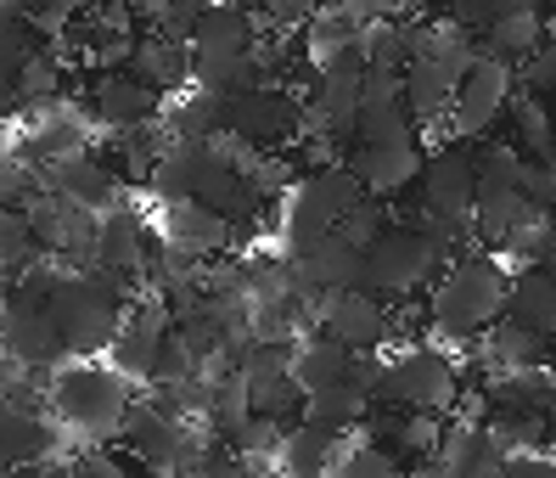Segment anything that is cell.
I'll list each match as a JSON object with an SVG mask.
<instances>
[{
    "mask_svg": "<svg viewBox=\"0 0 556 478\" xmlns=\"http://www.w3.org/2000/svg\"><path fill=\"white\" fill-rule=\"evenodd\" d=\"M46 304H51V322H56V338L68 349V361H96L124 332L136 287H124L118 276L96 271V265H74V271H62Z\"/></svg>",
    "mask_w": 556,
    "mask_h": 478,
    "instance_id": "1",
    "label": "cell"
},
{
    "mask_svg": "<svg viewBox=\"0 0 556 478\" xmlns=\"http://www.w3.org/2000/svg\"><path fill=\"white\" fill-rule=\"evenodd\" d=\"M472 209H478V152L462 141H444L439 152H428L421 180L410 191V209L400 219L405 226H421L433 242H444L462 260L467 237H472Z\"/></svg>",
    "mask_w": 556,
    "mask_h": 478,
    "instance_id": "2",
    "label": "cell"
},
{
    "mask_svg": "<svg viewBox=\"0 0 556 478\" xmlns=\"http://www.w3.org/2000/svg\"><path fill=\"white\" fill-rule=\"evenodd\" d=\"M506 281L511 271L495 253H462L428 293V327L444 343H472L489 338L506 315Z\"/></svg>",
    "mask_w": 556,
    "mask_h": 478,
    "instance_id": "3",
    "label": "cell"
},
{
    "mask_svg": "<svg viewBox=\"0 0 556 478\" xmlns=\"http://www.w3.org/2000/svg\"><path fill=\"white\" fill-rule=\"evenodd\" d=\"M450 265H455V253H450L444 242H433L421 226L388 219L382 237L359 253V293H371V299H382V304L433 293V281H439Z\"/></svg>",
    "mask_w": 556,
    "mask_h": 478,
    "instance_id": "4",
    "label": "cell"
},
{
    "mask_svg": "<svg viewBox=\"0 0 556 478\" xmlns=\"http://www.w3.org/2000/svg\"><path fill=\"white\" fill-rule=\"evenodd\" d=\"M46 405H51V417L68 428L74 439H85V444H96V451H102L108 439H118L129 405H136V389H129L113 366L74 361V366H62V372L51 377Z\"/></svg>",
    "mask_w": 556,
    "mask_h": 478,
    "instance_id": "5",
    "label": "cell"
},
{
    "mask_svg": "<svg viewBox=\"0 0 556 478\" xmlns=\"http://www.w3.org/2000/svg\"><path fill=\"white\" fill-rule=\"evenodd\" d=\"M366 203L359 180L343 169V164H326V169H309L299 186L287 191L281 203V242H287V260H304L309 248L332 242L343 231V219Z\"/></svg>",
    "mask_w": 556,
    "mask_h": 478,
    "instance_id": "6",
    "label": "cell"
},
{
    "mask_svg": "<svg viewBox=\"0 0 556 478\" xmlns=\"http://www.w3.org/2000/svg\"><path fill=\"white\" fill-rule=\"evenodd\" d=\"M371 400L388 405L394 417H444L462 400V372H455V361L444 349L416 343V349H400V355L377 361Z\"/></svg>",
    "mask_w": 556,
    "mask_h": 478,
    "instance_id": "7",
    "label": "cell"
},
{
    "mask_svg": "<svg viewBox=\"0 0 556 478\" xmlns=\"http://www.w3.org/2000/svg\"><path fill=\"white\" fill-rule=\"evenodd\" d=\"M219 141H231L237 152L265 158L270 164L276 152H287L292 141H304V96L281 90V85L231 96V102H219Z\"/></svg>",
    "mask_w": 556,
    "mask_h": 478,
    "instance_id": "8",
    "label": "cell"
},
{
    "mask_svg": "<svg viewBox=\"0 0 556 478\" xmlns=\"http://www.w3.org/2000/svg\"><path fill=\"white\" fill-rule=\"evenodd\" d=\"M0 355L17 361V372L28 377H56L68 366V349L56 338V322H51V304L46 293H28V287H7L0 299Z\"/></svg>",
    "mask_w": 556,
    "mask_h": 478,
    "instance_id": "9",
    "label": "cell"
},
{
    "mask_svg": "<svg viewBox=\"0 0 556 478\" xmlns=\"http://www.w3.org/2000/svg\"><path fill=\"white\" fill-rule=\"evenodd\" d=\"M511 102H517V68H506L495 56H478L472 74L462 79V90H455V102H450V118H444L450 141H462V147L495 141V124H506Z\"/></svg>",
    "mask_w": 556,
    "mask_h": 478,
    "instance_id": "10",
    "label": "cell"
},
{
    "mask_svg": "<svg viewBox=\"0 0 556 478\" xmlns=\"http://www.w3.org/2000/svg\"><path fill=\"white\" fill-rule=\"evenodd\" d=\"M79 113L96 130H113V136H136V130H152L169 108V96H157L147 79H136L129 68H113V74H85L79 79Z\"/></svg>",
    "mask_w": 556,
    "mask_h": 478,
    "instance_id": "11",
    "label": "cell"
},
{
    "mask_svg": "<svg viewBox=\"0 0 556 478\" xmlns=\"http://www.w3.org/2000/svg\"><path fill=\"white\" fill-rule=\"evenodd\" d=\"M421 164H428V152H421V136H400V141H349L343 147V169L359 180L371 203H400L416 191L421 180Z\"/></svg>",
    "mask_w": 556,
    "mask_h": 478,
    "instance_id": "12",
    "label": "cell"
},
{
    "mask_svg": "<svg viewBox=\"0 0 556 478\" xmlns=\"http://www.w3.org/2000/svg\"><path fill=\"white\" fill-rule=\"evenodd\" d=\"M157 260H163V248L152 242L147 219H141L136 209H124V203H118L113 214H102V226H96V242H90V253H85V265L118 276L124 287L147 281Z\"/></svg>",
    "mask_w": 556,
    "mask_h": 478,
    "instance_id": "13",
    "label": "cell"
},
{
    "mask_svg": "<svg viewBox=\"0 0 556 478\" xmlns=\"http://www.w3.org/2000/svg\"><path fill=\"white\" fill-rule=\"evenodd\" d=\"M315 332L332 338L338 349H349V355H382V343L394 338V310L354 287V293H338L320 304Z\"/></svg>",
    "mask_w": 556,
    "mask_h": 478,
    "instance_id": "14",
    "label": "cell"
},
{
    "mask_svg": "<svg viewBox=\"0 0 556 478\" xmlns=\"http://www.w3.org/2000/svg\"><path fill=\"white\" fill-rule=\"evenodd\" d=\"M506 444L489 433V423H450L444 444L433 462L421 467V478H501L506 473Z\"/></svg>",
    "mask_w": 556,
    "mask_h": 478,
    "instance_id": "15",
    "label": "cell"
},
{
    "mask_svg": "<svg viewBox=\"0 0 556 478\" xmlns=\"http://www.w3.org/2000/svg\"><path fill=\"white\" fill-rule=\"evenodd\" d=\"M157 237H163L169 253H180V260L208 265L214 253H225L237 242V226H231V219H219L214 209H203V203H163Z\"/></svg>",
    "mask_w": 556,
    "mask_h": 478,
    "instance_id": "16",
    "label": "cell"
},
{
    "mask_svg": "<svg viewBox=\"0 0 556 478\" xmlns=\"http://www.w3.org/2000/svg\"><path fill=\"white\" fill-rule=\"evenodd\" d=\"M40 180L56 191V198H68L74 209H85V214H96V219L118 209V175H113V164H108V158L96 152V147H90V152H74V158H62V164L46 169Z\"/></svg>",
    "mask_w": 556,
    "mask_h": 478,
    "instance_id": "17",
    "label": "cell"
},
{
    "mask_svg": "<svg viewBox=\"0 0 556 478\" xmlns=\"http://www.w3.org/2000/svg\"><path fill=\"white\" fill-rule=\"evenodd\" d=\"M56 451V423L46 411H23L0 394V478L28 473V467H46Z\"/></svg>",
    "mask_w": 556,
    "mask_h": 478,
    "instance_id": "18",
    "label": "cell"
},
{
    "mask_svg": "<svg viewBox=\"0 0 556 478\" xmlns=\"http://www.w3.org/2000/svg\"><path fill=\"white\" fill-rule=\"evenodd\" d=\"M506 327L529 332L540 343H556V276L545 265H517L506 281Z\"/></svg>",
    "mask_w": 556,
    "mask_h": 478,
    "instance_id": "19",
    "label": "cell"
},
{
    "mask_svg": "<svg viewBox=\"0 0 556 478\" xmlns=\"http://www.w3.org/2000/svg\"><path fill=\"white\" fill-rule=\"evenodd\" d=\"M258 46V12L242 7H203L198 28H191V62H237L253 56Z\"/></svg>",
    "mask_w": 556,
    "mask_h": 478,
    "instance_id": "20",
    "label": "cell"
},
{
    "mask_svg": "<svg viewBox=\"0 0 556 478\" xmlns=\"http://www.w3.org/2000/svg\"><path fill=\"white\" fill-rule=\"evenodd\" d=\"M540 40H545V12L529 7V0H501L495 23L478 35V56H495L506 68H522V62L540 51Z\"/></svg>",
    "mask_w": 556,
    "mask_h": 478,
    "instance_id": "21",
    "label": "cell"
},
{
    "mask_svg": "<svg viewBox=\"0 0 556 478\" xmlns=\"http://www.w3.org/2000/svg\"><path fill=\"white\" fill-rule=\"evenodd\" d=\"M129 74L147 79L157 96H169V90L191 85V46L163 40V35H152V28H141V35H136V51H129Z\"/></svg>",
    "mask_w": 556,
    "mask_h": 478,
    "instance_id": "22",
    "label": "cell"
},
{
    "mask_svg": "<svg viewBox=\"0 0 556 478\" xmlns=\"http://www.w3.org/2000/svg\"><path fill=\"white\" fill-rule=\"evenodd\" d=\"M506 124H511L506 147L522 158V164H556V113H551V102H540V96H529V90H517Z\"/></svg>",
    "mask_w": 556,
    "mask_h": 478,
    "instance_id": "23",
    "label": "cell"
},
{
    "mask_svg": "<svg viewBox=\"0 0 556 478\" xmlns=\"http://www.w3.org/2000/svg\"><path fill=\"white\" fill-rule=\"evenodd\" d=\"M343 456V433H326L315 423H292L281 433V473L287 478H332Z\"/></svg>",
    "mask_w": 556,
    "mask_h": 478,
    "instance_id": "24",
    "label": "cell"
},
{
    "mask_svg": "<svg viewBox=\"0 0 556 478\" xmlns=\"http://www.w3.org/2000/svg\"><path fill=\"white\" fill-rule=\"evenodd\" d=\"M354 366H359V355H349V349H338L332 338H320V332H315L309 343L292 349V382L304 389V400L320 394V389H338V382H349Z\"/></svg>",
    "mask_w": 556,
    "mask_h": 478,
    "instance_id": "25",
    "label": "cell"
},
{
    "mask_svg": "<svg viewBox=\"0 0 556 478\" xmlns=\"http://www.w3.org/2000/svg\"><path fill=\"white\" fill-rule=\"evenodd\" d=\"M68 90H79V85L68 79V62H62L56 46H46L40 56H28L23 68H17V102L35 108V113L62 108V96H68Z\"/></svg>",
    "mask_w": 556,
    "mask_h": 478,
    "instance_id": "26",
    "label": "cell"
},
{
    "mask_svg": "<svg viewBox=\"0 0 556 478\" xmlns=\"http://www.w3.org/2000/svg\"><path fill=\"white\" fill-rule=\"evenodd\" d=\"M371 439L377 444H388L400 462H416V467H428L433 462V451L444 444V417H394L388 411V423L382 428H371Z\"/></svg>",
    "mask_w": 556,
    "mask_h": 478,
    "instance_id": "27",
    "label": "cell"
},
{
    "mask_svg": "<svg viewBox=\"0 0 556 478\" xmlns=\"http://www.w3.org/2000/svg\"><path fill=\"white\" fill-rule=\"evenodd\" d=\"M332 478H416V467L400 462L394 451H388V444H377V439L366 433V439L343 444V456H338Z\"/></svg>",
    "mask_w": 556,
    "mask_h": 478,
    "instance_id": "28",
    "label": "cell"
},
{
    "mask_svg": "<svg viewBox=\"0 0 556 478\" xmlns=\"http://www.w3.org/2000/svg\"><path fill=\"white\" fill-rule=\"evenodd\" d=\"M483 349H489V361H495L501 372H545V361H551V343L517 332V327H506V322L483 338Z\"/></svg>",
    "mask_w": 556,
    "mask_h": 478,
    "instance_id": "29",
    "label": "cell"
},
{
    "mask_svg": "<svg viewBox=\"0 0 556 478\" xmlns=\"http://www.w3.org/2000/svg\"><path fill=\"white\" fill-rule=\"evenodd\" d=\"M35 260H40V242H35V231H28V214L0 209V281L12 287Z\"/></svg>",
    "mask_w": 556,
    "mask_h": 478,
    "instance_id": "30",
    "label": "cell"
},
{
    "mask_svg": "<svg viewBox=\"0 0 556 478\" xmlns=\"http://www.w3.org/2000/svg\"><path fill=\"white\" fill-rule=\"evenodd\" d=\"M46 40L35 35V23L23 17V7H0V68H23L28 56H40Z\"/></svg>",
    "mask_w": 556,
    "mask_h": 478,
    "instance_id": "31",
    "label": "cell"
},
{
    "mask_svg": "<svg viewBox=\"0 0 556 478\" xmlns=\"http://www.w3.org/2000/svg\"><path fill=\"white\" fill-rule=\"evenodd\" d=\"M517 90L540 96V102H556V17H545V40H540V51L529 62H522V85Z\"/></svg>",
    "mask_w": 556,
    "mask_h": 478,
    "instance_id": "32",
    "label": "cell"
},
{
    "mask_svg": "<svg viewBox=\"0 0 556 478\" xmlns=\"http://www.w3.org/2000/svg\"><path fill=\"white\" fill-rule=\"evenodd\" d=\"M35 191H40V175L23 164V152L12 158L7 147H0V209H23Z\"/></svg>",
    "mask_w": 556,
    "mask_h": 478,
    "instance_id": "33",
    "label": "cell"
},
{
    "mask_svg": "<svg viewBox=\"0 0 556 478\" xmlns=\"http://www.w3.org/2000/svg\"><path fill=\"white\" fill-rule=\"evenodd\" d=\"M68 473H74V478H136L113 451H96V444H85V451L68 462Z\"/></svg>",
    "mask_w": 556,
    "mask_h": 478,
    "instance_id": "34",
    "label": "cell"
},
{
    "mask_svg": "<svg viewBox=\"0 0 556 478\" xmlns=\"http://www.w3.org/2000/svg\"><path fill=\"white\" fill-rule=\"evenodd\" d=\"M501 478H556V456H551V451H529V456H511Z\"/></svg>",
    "mask_w": 556,
    "mask_h": 478,
    "instance_id": "35",
    "label": "cell"
},
{
    "mask_svg": "<svg viewBox=\"0 0 556 478\" xmlns=\"http://www.w3.org/2000/svg\"><path fill=\"white\" fill-rule=\"evenodd\" d=\"M198 478H258V473H253V467H242V462H231V456H214Z\"/></svg>",
    "mask_w": 556,
    "mask_h": 478,
    "instance_id": "36",
    "label": "cell"
},
{
    "mask_svg": "<svg viewBox=\"0 0 556 478\" xmlns=\"http://www.w3.org/2000/svg\"><path fill=\"white\" fill-rule=\"evenodd\" d=\"M12 113H23V102H17V74L0 68V118H12Z\"/></svg>",
    "mask_w": 556,
    "mask_h": 478,
    "instance_id": "37",
    "label": "cell"
},
{
    "mask_svg": "<svg viewBox=\"0 0 556 478\" xmlns=\"http://www.w3.org/2000/svg\"><path fill=\"white\" fill-rule=\"evenodd\" d=\"M12 478H74V473H68V467H51V462H46V467H28V473H12Z\"/></svg>",
    "mask_w": 556,
    "mask_h": 478,
    "instance_id": "38",
    "label": "cell"
},
{
    "mask_svg": "<svg viewBox=\"0 0 556 478\" xmlns=\"http://www.w3.org/2000/svg\"><path fill=\"white\" fill-rule=\"evenodd\" d=\"M545 271H551V276H556V265H545Z\"/></svg>",
    "mask_w": 556,
    "mask_h": 478,
    "instance_id": "39",
    "label": "cell"
},
{
    "mask_svg": "<svg viewBox=\"0 0 556 478\" xmlns=\"http://www.w3.org/2000/svg\"><path fill=\"white\" fill-rule=\"evenodd\" d=\"M551 113H556V102H551Z\"/></svg>",
    "mask_w": 556,
    "mask_h": 478,
    "instance_id": "40",
    "label": "cell"
}]
</instances>
